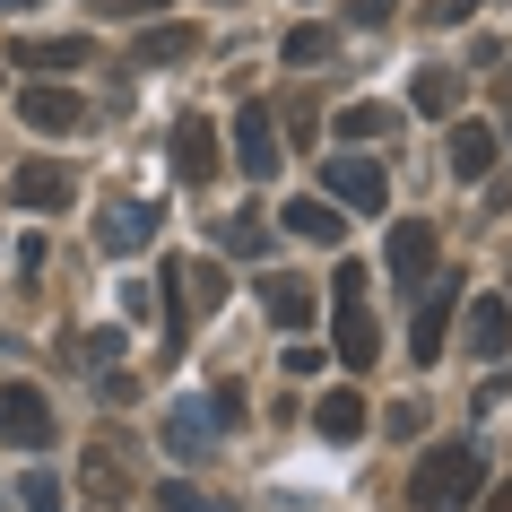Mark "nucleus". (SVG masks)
I'll use <instances>...</instances> for the list:
<instances>
[{"instance_id":"obj_13","label":"nucleus","mask_w":512,"mask_h":512,"mask_svg":"<svg viewBox=\"0 0 512 512\" xmlns=\"http://www.w3.org/2000/svg\"><path fill=\"white\" fill-rule=\"evenodd\" d=\"M96 243H105L113 261H131V252H148V243H157V209H148V200H113V209L96 217Z\"/></svg>"},{"instance_id":"obj_20","label":"nucleus","mask_w":512,"mask_h":512,"mask_svg":"<svg viewBox=\"0 0 512 512\" xmlns=\"http://www.w3.org/2000/svg\"><path fill=\"white\" fill-rule=\"evenodd\" d=\"M18 61H27V70H87L96 44H87V35H35V44H18Z\"/></svg>"},{"instance_id":"obj_36","label":"nucleus","mask_w":512,"mask_h":512,"mask_svg":"<svg viewBox=\"0 0 512 512\" xmlns=\"http://www.w3.org/2000/svg\"><path fill=\"white\" fill-rule=\"evenodd\" d=\"M504 304H512V287H504Z\"/></svg>"},{"instance_id":"obj_27","label":"nucleus","mask_w":512,"mask_h":512,"mask_svg":"<svg viewBox=\"0 0 512 512\" xmlns=\"http://www.w3.org/2000/svg\"><path fill=\"white\" fill-rule=\"evenodd\" d=\"M18 504H27V512H61V478H44V469H35V478L18 486Z\"/></svg>"},{"instance_id":"obj_21","label":"nucleus","mask_w":512,"mask_h":512,"mask_svg":"<svg viewBox=\"0 0 512 512\" xmlns=\"http://www.w3.org/2000/svg\"><path fill=\"white\" fill-rule=\"evenodd\" d=\"M191 44H200L191 27H148L131 44V61H139V70H165V61H191Z\"/></svg>"},{"instance_id":"obj_17","label":"nucleus","mask_w":512,"mask_h":512,"mask_svg":"<svg viewBox=\"0 0 512 512\" xmlns=\"http://www.w3.org/2000/svg\"><path fill=\"white\" fill-rule=\"evenodd\" d=\"M278 226H287V235H304V243H339V235H348V217L330 209L322 191H304V200H287V209H278Z\"/></svg>"},{"instance_id":"obj_11","label":"nucleus","mask_w":512,"mask_h":512,"mask_svg":"<svg viewBox=\"0 0 512 512\" xmlns=\"http://www.w3.org/2000/svg\"><path fill=\"white\" fill-rule=\"evenodd\" d=\"M217 434H226V426H217L209 400H174V408H165V452H174V460H209Z\"/></svg>"},{"instance_id":"obj_33","label":"nucleus","mask_w":512,"mask_h":512,"mask_svg":"<svg viewBox=\"0 0 512 512\" xmlns=\"http://www.w3.org/2000/svg\"><path fill=\"white\" fill-rule=\"evenodd\" d=\"M478 512H512V478H504V486H495V495H486V504H478Z\"/></svg>"},{"instance_id":"obj_5","label":"nucleus","mask_w":512,"mask_h":512,"mask_svg":"<svg viewBox=\"0 0 512 512\" xmlns=\"http://www.w3.org/2000/svg\"><path fill=\"white\" fill-rule=\"evenodd\" d=\"M322 200H330L339 217H382L391 183H382L374 157H330V165H322Z\"/></svg>"},{"instance_id":"obj_34","label":"nucleus","mask_w":512,"mask_h":512,"mask_svg":"<svg viewBox=\"0 0 512 512\" xmlns=\"http://www.w3.org/2000/svg\"><path fill=\"white\" fill-rule=\"evenodd\" d=\"M0 9H35V0H0Z\"/></svg>"},{"instance_id":"obj_29","label":"nucleus","mask_w":512,"mask_h":512,"mask_svg":"<svg viewBox=\"0 0 512 512\" xmlns=\"http://www.w3.org/2000/svg\"><path fill=\"white\" fill-rule=\"evenodd\" d=\"M105 18H157V9H174V0H96Z\"/></svg>"},{"instance_id":"obj_18","label":"nucleus","mask_w":512,"mask_h":512,"mask_svg":"<svg viewBox=\"0 0 512 512\" xmlns=\"http://www.w3.org/2000/svg\"><path fill=\"white\" fill-rule=\"evenodd\" d=\"M261 287H270V296H261V304H270V322L287 330V339H296V330L313 322V313H322V296H313L304 278H287V270H278V278H261Z\"/></svg>"},{"instance_id":"obj_4","label":"nucleus","mask_w":512,"mask_h":512,"mask_svg":"<svg viewBox=\"0 0 512 512\" xmlns=\"http://www.w3.org/2000/svg\"><path fill=\"white\" fill-rule=\"evenodd\" d=\"M452 313H460V278H443V270H434L426 287H417V313H408V356H417V365H443Z\"/></svg>"},{"instance_id":"obj_12","label":"nucleus","mask_w":512,"mask_h":512,"mask_svg":"<svg viewBox=\"0 0 512 512\" xmlns=\"http://www.w3.org/2000/svg\"><path fill=\"white\" fill-rule=\"evenodd\" d=\"M9 200H18V209H70V200H79V174L53 165V157H35V165L9 174Z\"/></svg>"},{"instance_id":"obj_30","label":"nucleus","mask_w":512,"mask_h":512,"mask_svg":"<svg viewBox=\"0 0 512 512\" xmlns=\"http://www.w3.org/2000/svg\"><path fill=\"white\" fill-rule=\"evenodd\" d=\"M278 365H287V374H322V365H330V356H322V348H304V339H296V348H287V356H278Z\"/></svg>"},{"instance_id":"obj_16","label":"nucleus","mask_w":512,"mask_h":512,"mask_svg":"<svg viewBox=\"0 0 512 512\" xmlns=\"http://www.w3.org/2000/svg\"><path fill=\"white\" fill-rule=\"evenodd\" d=\"M174 174H183V183H209V174H217V131L200 122V113L174 122Z\"/></svg>"},{"instance_id":"obj_10","label":"nucleus","mask_w":512,"mask_h":512,"mask_svg":"<svg viewBox=\"0 0 512 512\" xmlns=\"http://www.w3.org/2000/svg\"><path fill=\"white\" fill-rule=\"evenodd\" d=\"M235 165L252 174V183H270V174H278V113L270 105H243L235 113Z\"/></svg>"},{"instance_id":"obj_19","label":"nucleus","mask_w":512,"mask_h":512,"mask_svg":"<svg viewBox=\"0 0 512 512\" xmlns=\"http://www.w3.org/2000/svg\"><path fill=\"white\" fill-rule=\"evenodd\" d=\"M313 434H322V443H356V434H365V400H356L348 382L313 400Z\"/></svg>"},{"instance_id":"obj_14","label":"nucleus","mask_w":512,"mask_h":512,"mask_svg":"<svg viewBox=\"0 0 512 512\" xmlns=\"http://www.w3.org/2000/svg\"><path fill=\"white\" fill-rule=\"evenodd\" d=\"M18 122L44 131V139H53V131H79V122H87V96H79V87H27V96H18Z\"/></svg>"},{"instance_id":"obj_32","label":"nucleus","mask_w":512,"mask_h":512,"mask_svg":"<svg viewBox=\"0 0 512 512\" xmlns=\"http://www.w3.org/2000/svg\"><path fill=\"white\" fill-rule=\"evenodd\" d=\"M391 9H400V0H356L348 18H356V27H382V18H391Z\"/></svg>"},{"instance_id":"obj_9","label":"nucleus","mask_w":512,"mask_h":512,"mask_svg":"<svg viewBox=\"0 0 512 512\" xmlns=\"http://www.w3.org/2000/svg\"><path fill=\"white\" fill-rule=\"evenodd\" d=\"M79 486H87L105 512H122V504L139 495V478H131V443H96V452L79 460Z\"/></svg>"},{"instance_id":"obj_7","label":"nucleus","mask_w":512,"mask_h":512,"mask_svg":"<svg viewBox=\"0 0 512 512\" xmlns=\"http://www.w3.org/2000/svg\"><path fill=\"white\" fill-rule=\"evenodd\" d=\"M495 157H504V131H495V122H469V113H452L443 165H452L460 183H486V174H495Z\"/></svg>"},{"instance_id":"obj_6","label":"nucleus","mask_w":512,"mask_h":512,"mask_svg":"<svg viewBox=\"0 0 512 512\" xmlns=\"http://www.w3.org/2000/svg\"><path fill=\"white\" fill-rule=\"evenodd\" d=\"M434 252H443L434 217H400V226H391V243H382V270L400 278V287H426V278H434Z\"/></svg>"},{"instance_id":"obj_25","label":"nucleus","mask_w":512,"mask_h":512,"mask_svg":"<svg viewBox=\"0 0 512 512\" xmlns=\"http://www.w3.org/2000/svg\"><path fill=\"white\" fill-rule=\"evenodd\" d=\"M157 512H235L226 495H200L191 478H174V486H157Z\"/></svg>"},{"instance_id":"obj_2","label":"nucleus","mask_w":512,"mask_h":512,"mask_svg":"<svg viewBox=\"0 0 512 512\" xmlns=\"http://www.w3.org/2000/svg\"><path fill=\"white\" fill-rule=\"evenodd\" d=\"M330 348H339L348 374L382 365V322H374V304H365V270L356 261H339V278H330Z\"/></svg>"},{"instance_id":"obj_35","label":"nucleus","mask_w":512,"mask_h":512,"mask_svg":"<svg viewBox=\"0 0 512 512\" xmlns=\"http://www.w3.org/2000/svg\"><path fill=\"white\" fill-rule=\"evenodd\" d=\"M504 131H512V113H504Z\"/></svg>"},{"instance_id":"obj_24","label":"nucleus","mask_w":512,"mask_h":512,"mask_svg":"<svg viewBox=\"0 0 512 512\" xmlns=\"http://www.w3.org/2000/svg\"><path fill=\"white\" fill-rule=\"evenodd\" d=\"M217 243L226 252H270V217H217Z\"/></svg>"},{"instance_id":"obj_8","label":"nucleus","mask_w":512,"mask_h":512,"mask_svg":"<svg viewBox=\"0 0 512 512\" xmlns=\"http://www.w3.org/2000/svg\"><path fill=\"white\" fill-rule=\"evenodd\" d=\"M0 434H9L18 452H44V443H53V400H44L35 382H9V391H0Z\"/></svg>"},{"instance_id":"obj_3","label":"nucleus","mask_w":512,"mask_h":512,"mask_svg":"<svg viewBox=\"0 0 512 512\" xmlns=\"http://www.w3.org/2000/svg\"><path fill=\"white\" fill-rule=\"evenodd\" d=\"M157 287H165V330H174V339H191V330L226 304V270H217V261H191V252H174V261H165Z\"/></svg>"},{"instance_id":"obj_26","label":"nucleus","mask_w":512,"mask_h":512,"mask_svg":"<svg viewBox=\"0 0 512 512\" xmlns=\"http://www.w3.org/2000/svg\"><path fill=\"white\" fill-rule=\"evenodd\" d=\"M287 61H296V70L330 61V27H296V35H287Z\"/></svg>"},{"instance_id":"obj_22","label":"nucleus","mask_w":512,"mask_h":512,"mask_svg":"<svg viewBox=\"0 0 512 512\" xmlns=\"http://www.w3.org/2000/svg\"><path fill=\"white\" fill-rule=\"evenodd\" d=\"M408 105H417V113H434V122H452V113H460V70H426Z\"/></svg>"},{"instance_id":"obj_31","label":"nucleus","mask_w":512,"mask_h":512,"mask_svg":"<svg viewBox=\"0 0 512 512\" xmlns=\"http://www.w3.org/2000/svg\"><path fill=\"white\" fill-rule=\"evenodd\" d=\"M469 9H478V0H434V9H426V27H460Z\"/></svg>"},{"instance_id":"obj_1","label":"nucleus","mask_w":512,"mask_h":512,"mask_svg":"<svg viewBox=\"0 0 512 512\" xmlns=\"http://www.w3.org/2000/svg\"><path fill=\"white\" fill-rule=\"evenodd\" d=\"M486 486V460L469 434H452V443H426L417 452V469H408V504L417 512H469Z\"/></svg>"},{"instance_id":"obj_15","label":"nucleus","mask_w":512,"mask_h":512,"mask_svg":"<svg viewBox=\"0 0 512 512\" xmlns=\"http://www.w3.org/2000/svg\"><path fill=\"white\" fill-rule=\"evenodd\" d=\"M469 356L478 365H504L512 356V304L504 296H469Z\"/></svg>"},{"instance_id":"obj_23","label":"nucleus","mask_w":512,"mask_h":512,"mask_svg":"<svg viewBox=\"0 0 512 512\" xmlns=\"http://www.w3.org/2000/svg\"><path fill=\"white\" fill-rule=\"evenodd\" d=\"M330 131L339 139H382V131H400V105H348Z\"/></svg>"},{"instance_id":"obj_28","label":"nucleus","mask_w":512,"mask_h":512,"mask_svg":"<svg viewBox=\"0 0 512 512\" xmlns=\"http://www.w3.org/2000/svg\"><path fill=\"white\" fill-rule=\"evenodd\" d=\"M148 304H157V287H148V278H122V313H131V322H148Z\"/></svg>"}]
</instances>
